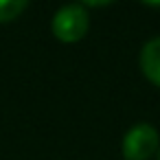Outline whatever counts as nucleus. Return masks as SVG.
<instances>
[{
	"label": "nucleus",
	"instance_id": "f257e3e1",
	"mask_svg": "<svg viewBox=\"0 0 160 160\" xmlns=\"http://www.w3.org/2000/svg\"><path fill=\"white\" fill-rule=\"evenodd\" d=\"M90 31V11L83 2L59 7L51 18V33L62 44H77Z\"/></svg>",
	"mask_w": 160,
	"mask_h": 160
},
{
	"label": "nucleus",
	"instance_id": "f03ea898",
	"mask_svg": "<svg viewBox=\"0 0 160 160\" xmlns=\"http://www.w3.org/2000/svg\"><path fill=\"white\" fill-rule=\"evenodd\" d=\"M160 134L151 123H134L121 140V156L125 160H151L158 153Z\"/></svg>",
	"mask_w": 160,
	"mask_h": 160
},
{
	"label": "nucleus",
	"instance_id": "7ed1b4c3",
	"mask_svg": "<svg viewBox=\"0 0 160 160\" xmlns=\"http://www.w3.org/2000/svg\"><path fill=\"white\" fill-rule=\"evenodd\" d=\"M138 68L151 86L160 88V35H156L142 44V48L138 53Z\"/></svg>",
	"mask_w": 160,
	"mask_h": 160
},
{
	"label": "nucleus",
	"instance_id": "20e7f679",
	"mask_svg": "<svg viewBox=\"0 0 160 160\" xmlns=\"http://www.w3.org/2000/svg\"><path fill=\"white\" fill-rule=\"evenodd\" d=\"M27 0H0V24H7L18 20L27 11Z\"/></svg>",
	"mask_w": 160,
	"mask_h": 160
},
{
	"label": "nucleus",
	"instance_id": "39448f33",
	"mask_svg": "<svg viewBox=\"0 0 160 160\" xmlns=\"http://www.w3.org/2000/svg\"><path fill=\"white\" fill-rule=\"evenodd\" d=\"M156 160H160V147H158V153H156Z\"/></svg>",
	"mask_w": 160,
	"mask_h": 160
}]
</instances>
